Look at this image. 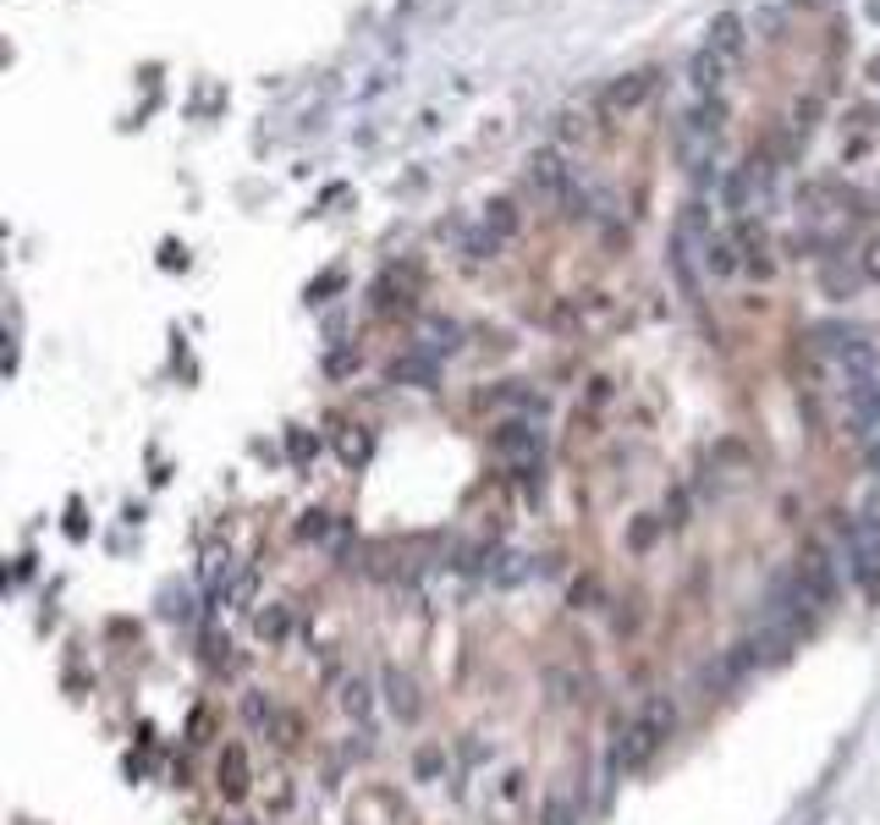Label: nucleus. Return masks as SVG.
<instances>
[{"mask_svg": "<svg viewBox=\"0 0 880 825\" xmlns=\"http://www.w3.org/2000/svg\"><path fill=\"white\" fill-rule=\"evenodd\" d=\"M666 733H672V710H666L661 699H649L638 716H612V754H606L612 776L644 770V765L655 759V748L666 743Z\"/></svg>", "mask_w": 880, "mask_h": 825, "instance_id": "nucleus-1", "label": "nucleus"}, {"mask_svg": "<svg viewBox=\"0 0 880 825\" xmlns=\"http://www.w3.org/2000/svg\"><path fill=\"white\" fill-rule=\"evenodd\" d=\"M831 534H837V546H842L848 578L864 589L870 606H880V529L864 512H831Z\"/></svg>", "mask_w": 880, "mask_h": 825, "instance_id": "nucleus-2", "label": "nucleus"}, {"mask_svg": "<svg viewBox=\"0 0 880 825\" xmlns=\"http://www.w3.org/2000/svg\"><path fill=\"white\" fill-rule=\"evenodd\" d=\"M814 353L837 369L842 380H864V374H880V353L876 336L864 325H848V320H831L814 331Z\"/></svg>", "mask_w": 880, "mask_h": 825, "instance_id": "nucleus-3", "label": "nucleus"}, {"mask_svg": "<svg viewBox=\"0 0 880 825\" xmlns=\"http://www.w3.org/2000/svg\"><path fill=\"white\" fill-rule=\"evenodd\" d=\"M792 578H798V589L814 600V611H831V606L842 600L837 546H825V540H809V546L798 550V561H792Z\"/></svg>", "mask_w": 880, "mask_h": 825, "instance_id": "nucleus-4", "label": "nucleus"}, {"mask_svg": "<svg viewBox=\"0 0 880 825\" xmlns=\"http://www.w3.org/2000/svg\"><path fill=\"white\" fill-rule=\"evenodd\" d=\"M215 793H221V804H248V793H254V759H248L243 737H232V743L215 748Z\"/></svg>", "mask_w": 880, "mask_h": 825, "instance_id": "nucleus-5", "label": "nucleus"}, {"mask_svg": "<svg viewBox=\"0 0 880 825\" xmlns=\"http://www.w3.org/2000/svg\"><path fill=\"white\" fill-rule=\"evenodd\" d=\"M842 419L859 441H880V374L842 380Z\"/></svg>", "mask_w": 880, "mask_h": 825, "instance_id": "nucleus-6", "label": "nucleus"}, {"mask_svg": "<svg viewBox=\"0 0 880 825\" xmlns=\"http://www.w3.org/2000/svg\"><path fill=\"white\" fill-rule=\"evenodd\" d=\"M490 452L507 462H539L545 458V430H539V419H528V413H518V419H507V424H496L490 430Z\"/></svg>", "mask_w": 880, "mask_h": 825, "instance_id": "nucleus-7", "label": "nucleus"}, {"mask_svg": "<svg viewBox=\"0 0 880 825\" xmlns=\"http://www.w3.org/2000/svg\"><path fill=\"white\" fill-rule=\"evenodd\" d=\"M380 705L391 710L397 727H419V721H424V694H419V682H413L408 671H397V666L380 671Z\"/></svg>", "mask_w": 880, "mask_h": 825, "instance_id": "nucleus-8", "label": "nucleus"}, {"mask_svg": "<svg viewBox=\"0 0 880 825\" xmlns=\"http://www.w3.org/2000/svg\"><path fill=\"white\" fill-rule=\"evenodd\" d=\"M385 380H391V385H413V391H436L440 359L424 353V347H408V353H397V359L385 364Z\"/></svg>", "mask_w": 880, "mask_h": 825, "instance_id": "nucleus-9", "label": "nucleus"}, {"mask_svg": "<svg viewBox=\"0 0 880 825\" xmlns=\"http://www.w3.org/2000/svg\"><path fill=\"white\" fill-rule=\"evenodd\" d=\"M528 183L539 187L545 198H567V187L578 183V177H573V166H567L556 149H534V155H528Z\"/></svg>", "mask_w": 880, "mask_h": 825, "instance_id": "nucleus-10", "label": "nucleus"}, {"mask_svg": "<svg viewBox=\"0 0 880 825\" xmlns=\"http://www.w3.org/2000/svg\"><path fill=\"white\" fill-rule=\"evenodd\" d=\"M737 248H743V271L754 275V281H771L776 275V259H771V237H765V226L760 220H737Z\"/></svg>", "mask_w": 880, "mask_h": 825, "instance_id": "nucleus-11", "label": "nucleus"}, {"mask_svg": "<svg viewBox=\"0 0 880 825\" xmlns=\"http://www.w3.org/2000/svg\"><path fill=\"white\" fill-rule=\"evenodd\" d=\"M336 705L348 710V721L369 727V716H374V682L363 671H342L336 677Z\"/></svg>", "mask_w": 880, "mask_h": 825, "instance_id": "nucleus-12", "label": "nucleus"}, {"mask_svg": "<svg viewBox=\"0 0 880 825\" xmlns=\"http://www.w3.org/2000/svg\"><path fill=\"white\" fill-rule=\"evenodd\" d=\"M704 50L721 56V61H737V56H743V17H737V11H721V17L710 22V33H704Z\"/></svg>", "mask_w": 880, "mask_h": 825, "instance_id": "nucleus-13", "label": "nucleus"}, {"mask_svg": "<svg viewBox=\"0 0 880 825\" xmlns=\"http://www.w3.org/2000/svg\"><path fill=\"white\" fill-rule=\"evenodd\" d=\"M704 271L721 275V281L743 271V248H737V237H732V232H715V237L704 243Z\"/></svg>", "mask_w": 880, "mask_h": 825, "instance_id": "nucleus-14", "label": "nucleus"}, {"mask_svg": "<svg viewBox=\"0 0 880 825\" xmlns=\"http://www.w3.org/2000/svg\"><path fill=\"white\" fill-rule=\"evenodd\" d=\"M413 347H424V353H436V359H451V353L462 347V325H457V320H424V331H419Z\"/></svg>", "mask_w": 880, "mask_h": 825, "instance_id": "nucleus-15", "label": "nucleus"}, {"mask_svg": "<svg viewBox=\"0 0 880 825\" xmlns=\"http://www.w3.org/2000/svg\"><path fill=\"white\" fill-rule=\"evenodd\" d=\"M859 286H864V271H859V265H842V259H825V265H820V292H825V297L842 303V297H853Z\"/></svg>", "mask_w": 880, "mask_h": 825, "instance_id": "nucleus-16", "label": "nucleus"}, {"mask_svg": "<svg viewBox=\"0 0 880 825\" xmlns=\"http://www.w3.org/2000/svg\"><path fill=\"white\" fill-rule=\"evenodd\" d=\"M303 737H309V727H303V716H297V710H275V721L264 727V743H270V748H281V754H297V748H303Z\"/></svg>", "mask_w": 880, "mask_h": 825, "instance_id": "nucleus-17", "label": "nucleus"}, {"mask_svg": "<svg viewBox=\"0 0 880 825\" xmlns=\"http://www.w3.org/2000/svg\"><path fill=\"white\" fill-rule=\"evenodd\" d=\"M336 534H348V523H336L325 507H309V512L297 518V540H309V546H331Z\"/></svg>", "mask_w": 880, "mask_h": 825, "instance_id": "nucleus-18", "label": "nucleus"}, {"mask_svg": "<svg viewBox=\"0 0 880 825\" xmlns=\"http://www.w3.org/2000/svg\"><path fill=\"white\" fill-rule=\"evenodd\" d=\"M254 595H260V567H243L232 572V583L215 595V606H232V611H254Z\"/></svg>", "mask_w": 880, "mask_h": 825, "instance_id": "nucleus-19", "label": "nucleus"}, {"mask_svg": "<svg viewBox=\"0 0 880 825\" xmlns=\"http://www.w3.org/2000/svg\"><path fill=\"white\" fill-rule=\"evenodd\" d=\"M649 89H655V72H627L622 84H612L606 105H612V110H633V105H644V99H649Z\"/></svg>", "mask_w": 880, "mask_h": 825, "instance_id": "nucleus-20", "label": "nucleus"}, {"mask_svg": "<svg viewBox=\"0 0 880 825\" xmlns=\"http://www.w3.org/2000/svg\"><path fill=\"white\" fill-rule=\"evenodd\" d=\"M275 710H281V705H275L264 688H243V727H248V733L264 737V727L275 721Z\"/></svg>", "mask_w": 880, "mask_h": 825, "instance_id": "nucleus-21", "label": "nucleus"}, {"mask_svg": "<svg viewBox=\"0 0 880 825\" xmlns=\"http://www.w3.org/2000/svg\"><path fill=\"white\" fill-rule=\"evenodd\" d=\"M254 634H260L264 644H286V634H292V606H264L260 617H254Z\"/></svg>", "mask_w": 880, "mask_h": 825, "instance_id": "nucleus-22", "label": "nucleus"}, {"mask_svg": "<svg viewBox=\"0 0 880 825\" xmlns=\"http://www.w3.org/2000/svg\"><path fill=\"white\" fill-rule=\"evenodd\" d=\"M496 248H501V237H496L485 220L462 237V259H468V265H490V259H496Z\"/></svg>", "mask_w": 880, "mask_h": 825, "instance_id": "nucleus-23", "label": "nucleus"}, {"mask_svg": "<svg viewBox=\"0 0 880 825\" xmlns=\"http://www.w3.org/2000/svg\"><path fill=\"white\" fill-rule=\"evenodd\" d=\"M451 770V754L440 748V743H424L419 754H413V782H440Z\"/></svg>", "mask_w": 880, "mask_h": 825, "instance_id": "nucleus-24", "label": "nucleus"}, {"mask_svg": "<svg viewBox=\"0 0 880 825\" xmlns=\"http://www.w3.org/2000/svg\"><path fill=\"white\" fill-rule=\"evenodd\" d=\"M539 825H578V804H573V793H545L539 798Z\"/></svg>", "mask_w": 880, "mask_h": 825, "instance_id": "nucleus-25", "label": "nucleus"}, {"mask_svg": "<svg viewBox=\"0 0 880 825\" xmlns=\"http://www.w3.org/2000/svg\"><path fill=\"white\" fill-rule=\"evenodd\" d=\"M485 226L507 243L512 232H518V209H512V198H496V204H485Z\"/></svg>", "mask_w": 880, "mask_h": 825, "instance_id": "nucleus-26", "label": "nucleus"}, {"mask_svg": "<svg viewBox=\"0 0 880 825\" xmlns=\"http://www.w3.org/2000/svg\"><path fill=\"white\" fill-rule=\"evenodd\" d=\"M204 666L209 671H237V655H232L226 634H204Z\"/></svg>", "mask_w": 880, "mask_h": 825, "instance_id": "nucleus-27", "label": "nucleus"}, {"mask_svg": "<svg viewBox=\"0 0 880 825\" xmlns=\"http://www.w3.org/2000/svg\"><path fill=\"white\" fill-rule=\"evenodd\" d=\"M688 78H694V89L700 94H715V84H721V56L700 50V56L688 61Z\"/></svg>", "mask_w": 880, "mask_h": 825, "instance_id": "nucleus-28", "label": "nucleus"}, {"mask_svg": "<svg viewBox=\"0 0 880 825\" xmlns=\"http://www.w3.org/2000/svg\"><path fill=\"white\" fill-rule=\"evenodd\" d=\"M286 458L297 462V468H309V462L320 458V435L314 430H286Z\"/></svg>", "mask_w": 880, "mask_h": 825, "instance_id": "nucleus-29", "label": "nucleus"}, {"mask_svg": "<svg viewBox=\"0 0 880 825\" xmlns=\"http://www.w3.org/2000/svg\"><path fill=\"white\" fill-rule=\"evenodd\" d=\"M336 452H342V462H369L374 441L363 435V424H352V430H342V435H336Z\"/></svg>", "mask_w": 880, "mask_h": 825, "instance_id": "nucleus-30", "label": "nucleus"}, {"mask_svg": "<svg viewBox=\"0 0 880 825\" xmlns=\"http://www.w3.org/2000/svg\"><path fill=\"white\" fill-rule=\"evenodd\" d=\"M661 518H666V512H638V523L627 529V546L644 550L649 540H661V534H666V523H661Z\"/></svg>", "mask_w": 880, "mask_h": 825, "instance_id": "nucleus-31", "label": "nucleus"}, {"mask_svg": "<svg viewBox=\"0 0 880 825\" xmlns=\"http://www.w3.org/2000/svg\"><path fill=\"white\" fill-rule=\"evenodd\" d=\"M567 600H578V611H595V606H600V583H595V578H578V583L567 589Z\"/></svg>", "mask_w": 880, "mask_h": 825, "instance_id": "nucleus-32", "label": "nucleus"}, {"mask_svg": "<svg viewBox=\"0 0 880 825\" xmlns=\"http://www.w3.org/2000/svg\"><path fill=\"white\" fill-rule=\"evenodd\" d=\"M859 271H864V281L880 286V237H870V243L859 248Z\"/></svg>", "mask_w": 880, "mask_h": 825, "instance_id": "nucleus-33", "label": "nucleus"}, {"mask_svg": "<svg viewBox=\"0 0 880 825\" xmlns=\"http://www.w3.org/2000/svg\"><path fill=\"white\" fill-rule=\"evenodd\" d=\"M524 782H528L524 770H507V776H501V798H507V804H524V793H528Z\"/></svg>", "mask_w": 880, "mask_h": 825, "instance_id": "nucleus-34", "label": "nucleus"}, {"mask_svg": "<svg viewBox=\"0 0 880 825\" xmlns=\"http://www.w3.org/2000/svg\"><path fill=\"white\" fill-rule=\"evenodd\" d=\"M336 286H342V271H325L320 281H314V286H309V303H325V297H331Z\"/></svg>", "mask_w": 880, "mask_h": 825, "instance_id": "nucleus-35", "label": "nucleus"}, {"mask_svg": "<svg viewBox=\"0 0 880 825\" xmlns=\"http://www.w3.org/2000/svg\"><path fill=\"white\" fill-rule=\"evenodd\" d=\"M352 369H358V353H348V347L325 359V374H336V380H342V374H352Z\"/></svg>", "mask_w": 880, "mask_h": 825, "instance_id": "nucleus-36", "label": "nucleus"}, {"mask_svg": "<svg viewBox=\"0 0 880 825\" xmlns=\"http://www.w3.org/2000/svg\"><path fill=\"white\" fill-rule=\"evenodd\" d=\"M172 622H187V595H166V606H160Z\"/></svg>", "mask_w": 880, "mask_h": 825, "instance_id": "nucleus-37", "label": "nucleus"}, {"mask_svg": "<svg viewBox=\"0 0 880 825\" xmlns=\"http://www.w3.org/2000/svg\"><path fill=\"white\" fill-rule=\"evenodd\" d=\"M864 468L880 479V441H864Z\"/></svg>", "mask_w": 880, "mask_h": 825, "instance_id": "nucleus-38", "label": "nucleus"}, {"mask_svg": "<svg viewBox=\"0 0 880 825\" xmlns=\"http://www.w3.org/2000/svg\"><path fill=\"white\" fill-rule=\"evenodd\" d=\"M870 17H876V22H880V0H870Z\"/></svg>", "mask_w": 880, "mask_h": 825, "instance_id": "nucleus-39", "label": "nucleus"}, {"mask_svg": "<svg viewBox=\"0 0 880 825\" xmlns=\"http://www.w3.org/2000/svg\"><path fill=\"white\" fill-rule=\"evenodd\" d=\"M798 6H803V0H798Z\"/></svg>", "mask_w": 880, "mask_h": 825, "instance_id": "nucleus-40", "label": "nucleus"}]
</instances>
